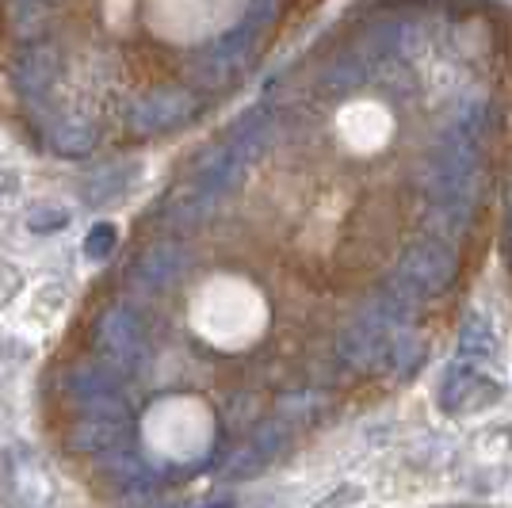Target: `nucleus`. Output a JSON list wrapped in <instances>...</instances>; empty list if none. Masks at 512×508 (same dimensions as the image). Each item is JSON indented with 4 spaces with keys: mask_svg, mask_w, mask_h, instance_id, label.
I'll use <instances>...</instances> for the list:
<instances>
[{
    "mask_svg": "<svg viewBox=\"0 0 512 508\" xmlns=\"http://www.w3.org/2000/svg\"><path fill=\"white\" fill-rule=\"evenodd\" d=\"M127 444V413H85L69 432V447L85 455H104Z\"/></svg>",
    "mask_w": 512,
    "mask_h": 508,
    "instance_id": "obj_6",
    "label": "nucleus"
},
{
    "mask_svg": "<svg viewBox=\"0 0 512 508\" xmlns=\"http://www.w3.org/2000/svg\"><path fill=\"white\" fill-rule=\"evenodd\" d=\"M195 111H199V100L188 88H157L130 107L127 127L138 138H153V134H169V130L184 127Z\"/></svg>",
    "mask_w": 512,
    "mask_h": 508,
    "instance_id": "obj_2",
    "label": "nucleus"
},
{
    "mask_svg": "<svg viewBox=\"0 0 512 508\" xmlns=\"http://www.w3.org/2000/svg\"><path fill=\"white\" fill-rule=\"evenodd\" d=\"M23 222H27L31 233H58V230H65V222H69V211L58 207V203H39V207L27 211Z\"/></svg>",
    "mask_w": 512,
    "mask_h": 508,
    "instance_id": "obj_10",
    "label": "nucleus"
},
{
    "mask_svg": "<svg viewBox=\"0 0 512 508\" xmlns=\"http://www.w3.org/2000/svg\"><path fill=\"white\" fill-rule=\"evenodd\" d=\"M92 348L115 375H134L150 360V340L130 306H111L92 325Z\"/></svg>",
    "mask_w": 512,
    "mask_h": 508,
    "instance_id": "obj_1",
    "label": "nucleus"
},
{
    "mask_svg": "<svg viewBox=\"0 0 512 508\" xmlns=\"http://www.w3.org/2000/svg\"><path fill=\"white\" fill-rule=\"evenodd\" d=\"M138 180V165H111V169H100L92 180L85 184V199L92 207H111L119 203Z\"/></svg>",
    "mask_w": 512,
    "mask_h": 508,
    "instance_id": "obj_7",
    "label": "nucleus"
},
{
    "mask_svg": "<svg viewBox=\"0 0 512 508\" xmlns=\"http://www.w3.org/2000/svg\"><path fill=\"white\" fill-rule=\"evenodd\" d=\"M50 142H54V149L62 157H85L88 149L96 146V130L88 127V123H81V119H65L62 127H54Z\"/></svg>",
    "mask_w": 512,
    "mask_h": 508,
    "instance_id": "obj_9",
    "label": "nucleus"
},
{
    "mask_svg": "<svg viewBox=\"0 0 512 508\" xmlns=\"http://www.w3.org/2000/svg\"><path fill=\"white\" fill-rule=\"evenodd\" d=\"M46 31V0H16L12 4V35L20 43H39Z\"/></svg>",
    "mask_w": 512,
    "mask_h": 508,
    "instance_id": "obj_8",
    "label": "nucleus"
},
{
    "mask_svg": "<svg viewBox=\"0 0 512 508\" xmlns=\"http://www.w3.org/2000/svg\"><path fill=\"white\" fill-rule=\"evenodd\" d=\"M115 371L100 363V367H73L65 375V394L81 405V413H127V405L115 390Z\"/></svg>",
    "mask_w": 512,
    "mask_h": 508,
    "instance_id": "obj_4",
    "label": "nucleus"
},
{
    "mask_svg": "<svg viewBox=\"0 0 512 508\" xmlns=\"http://www.w3.org/2000/svg\"><path fill=\"white\" fill-rule=\"evenodd\" d=\"M46 4H50V0H46Z\"/></svg>",
    "mask_w": 512,
    "mask_h": 508,
    "instance_id": "obj_12",
    "label": "nucleus"
},
{
    "mask_svg": "<svg viewBox=\"0 0 512 508\" xmlns=\"http://www.w3.org/2000/svg\"><path fill=\"white\" fill-rule=\"evenodd\" d=\"M188 272V253L169 241V237H161V241H153L146 245L142 253L130 260V279L142 287V291H172L180 279Z\"/></svg>",
    "mask_w": 512,
    "mask_h": 508,
    "instance_id": "obj_3",
    "label": "nucleus"
},
{
    "mask_svg": "<svg viewBox=\"0 0 512 508\" xmlns=\"http://www.w3.org/2000/svg\"><path fill=\"white\" fill-rule=\"evenodd\" d=\"M115 245H119V230L111 222H96L85 237V256L88 260H107L115 253Z\"/></svg>",
    "mask_w": 512,
    "mask_h": 508,
    "instance_id": "obj_11",
    "label": "nucleus"
},
{
    "mask_svg": "<svg viewBox=\"0 0 512 508\" xmlns=\"http://www.w3.org/2000/svg\"><path fill=\"white\" fill-rule=\"evenodd\" d=\"M58 73H62V58L46 43H23V50L12 58V85L23 100H43L58 81Z\"/></svg>",
    "mask_w": 512,
    "mask_h": 508,
    "instance_id": "obj_5",
    "label": "nucleus"
}]
</instances>
